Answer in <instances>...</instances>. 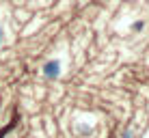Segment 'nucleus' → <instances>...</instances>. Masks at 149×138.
<instances>
[{
    "label": "nucleus",
    "instance_id": "obj_1",
    "mask_svg": "<svg viewBox=\"0 0 149 138\" xmlns=\"http://www.w3.org/2000/svg\"><path fill=\"white\" fill-rule=\"evenodd\" d=\"M43 74H45V78H58V74H61V63L58 60H50L48 65L43 67Z\"/></svg>",
    "mask_w": 149,
    "mask_h": 138
},
{
    "label": "nucleus",
    "instance_id": "obj_2",
    "mask_svg": "<svg viewBox=\"0 0 149 138\" xmlns=\"http://www.w3.org/2000/svg\"><path fill=\"white\" fill-rule=\"evenodd\" d=\"M0 41H2V28H0Z\"/></svg>",
    "mask_w": 149,
    "mask_h": 138
}]
</instances>
